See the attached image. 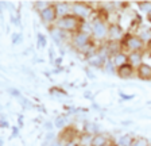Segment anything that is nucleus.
<instances>
[{
  "mask_svg": "<svg viewBox=\"0 0 151 146\" xmlns=\"http://www.w3.org/2000/svg\"><path fill=\"white\" fill-rule=\"evenodd\" d=\"M109 20L108 14L100 15L97 11L96 16L89 22V30L94 42H108V34H109Z\"/></svg>",
  "mask_w": 151,
  "mask_h": 146,
  "instance_id": "f257e3e1",
  "label": "nucleus"
},
{
  "mask_svg": "<svg viewBox=\"0 0 151 146\" xmlns=\"http://www.w3.org/2000/svg\"><path fill=\"white\" fill-rule=\"evenodd\" d=\"M88 22H84L81 18L76 16L74 14H66V15H62L58 18L57 20L54 29H57L58 31L63 33V34H70V35H74L77 33L82 31Z\"/></svg>",
  "mask_w": 151,
  "mask_h": 146,
  "instance_id": "f03ea898",
  "label": "nucleus"
},
{
  "mask_svg": "<svg viewBox=\"0 0 151 146\" xmlns=\"http://www.w3.org/2000/svg\"><path fill=\"white\" fill-rule=\"evenodd\" d=\"M146 46L147 43L136 33L132 31H127L120 41V50L127 54L134 53V51H146Z\"/></svg>",
  "mask_w": 151,
  "mask_h": 146,
  "instance_id": "7ed1b4c3",
  "label": "nucleus"
},
{
  "mask_svg": "<svg viewBox=\"0 0 151 146\" xmlns=\"http://www.w3.org/2000/svg\"><path fill=\"white\" fill-rule=\"evenodd\" d=\"M70 12L81 18L84 22H91L96 16L97 10L88 1H73L70 3Z\"/></svg>",
  "mask_w": 151,
  "mask_h": 146,
  "instance_id": "20e7f679",
  "label": "nucleus"
},
{
  "mask_svg": "<svg viewBox=\"0 0 151 146\" xmlns=\"http://www.w3.org/2000/svg\"><path fill=\"white\" fill-rule=\"evenodd\" d=\"M39 18H41V22L46 26L47 29H54L57 20L60 18V12H58V7L57 3H49L43 10L39 12Z\"/></svg>",
  "mask_w": 151,
  "mask_h": 146,
  "instance_id": "39448f33",
  "label": "nucleus"
},
{
  "mask_svg": "<svg viewBox=\"0 0 151 146\" xmlns=\"http://www.w3.org/2000/svg\"><path fill=\"white\" fill-rule=\"evenodd\" d=\"M127 31H124L123 26L117 22L109 23V34H108V42H120Z\"/></svg>",
  "mask_w": 151,
  "mask_h": 146,
  "instance_id": "423d86ee",
  "label": "nucleus"
},
{
  "mask_svg": "<svg viewBox=\"0 0 151 146\" xmlns=\"http://www.w3.org/2000/svg\"><path fill=\"white\" fill-rule=\"evenodd\" d=\"M107 61L108 60L104 57L100 51L93 50L92 53L86 54V62H88L91 66L100 68V69H103V68H105V64H107Z\"/></svg>",
  "mask_w": 151,
  "mask_h": 146,
  "instance_id": "0eeeda50",
  "label": "nucleus"
},
{
  "mask_svg": "<svg viewBox=\"0 0 151 146\" xmlns=\"http://www.w3.org/2000/svg\"><path fill=\"white\" fill-rule=\"evenodd\" d=\"M113 141L103 133H96L91 137L89 146H112Z\"/></svg>",
  "mask_w": 151,
  "mask_h": 146,
  "instance_id": "6e6552de",
  "label": "nucleus"
},
{
  "mask_svg": "<svg viewBox=\"0 0 151 146\" xmlns=\"http://www.w3.org/2000/svg\"><path fill=\"white\" fill-rule=\"evenodd\" d=\"M115 73L117 74V77L127 80V79H132L134 76H136V69L134 66H131L129 64H124V65L117 68Z\"/></svg>",
  "mask_w": 151,
  "mask_h": 146,
  "instance_id": "1a4fd4ad",
  "label": "nucleus"
},
{
  "mask_svg": "<svg viewBox=\"0 0 151 146\" xmlns=\"http://www.w3.org/2000/svg\"><path fill=\"white\" fill-rule=\"evenodd\" d=\"M109 60L113 64V66L117 69V68L124 65V64H128V54L120 50V51H116L115 54H112L109 57Z\"/></svg>",
  "mask_w": 151,
  "mask_h": 146,
  "instance_id": "9d476101",
  "label": "nucleus"
},
{
  "mask_svg": "<svg viewBox=\"0 0 151 146\" xmlns=\"http://www.w3.org/2000/svg\"><path fill=\"white\" fill-rule=\"evenodd\" d=\"M136 77L142 81H151V65L148 64H142L136 69Z\"/></svg>",
  "mask_w": 151,
  "mask_h": 146,
  "instance_id": "9b49d317",
  "label": "nucleus"
},
{
  "mask_svg": "<svg viewBox=\"0 0 151 146\" xmlns=\"http://www.w3.org/2000/svg\"><path fill=\"white\" fill-rule=\"evenodd\" d=\"M143 57H145V51H134V53H129L128 54V64L131 66L135 68V69H138L142 64H145Z\"/></svg>",
  "mask_w": 151,
  "mask_h": 146,
  "instance_id": "f8f14e48",
  "label": "nucleus"
},
{
  "mask_svg": "<svg viewBox=\"0 0 151 146\" xmlns=\"http://www.w3.org/2000/svg\"><path fill=\"white\" fill-rule=\"evenodd\" d=\"M129 146H151V143L146 137H134Z\"/></svg>",
  "mask_w": 151,
  "mask_h": 146,
  "instance_id": "ddd939ff",
  "label": "nucleus"
},
{
  "mask_svg": "<svg viewBox=\"0 0 151 146\" xmlns=\"http://www.w3.org/2000/svg\"><path fill=\"white\" fill-rule=\"evenodd\" d=\"M132 138H134V137H131V135H123V137H120L117 141H115L113 143L116 146H129L132 142Z\"/></svg>",
  "mask_w": 151,
  "mask_h": 146,
  "instance_id": "4468645a",
  "label": "nucleus"
},
{
  "mask_svg": "<svg viewBox=\"0 0 151 146\" xmlns=\"http://www.w3.org/2000/svg\"><path fill=\"white\" fill-rule=\"evenodd\" d=\"M65 123H66V118L63 116H58L55 119V126L57 127H60V129H62V127H65Z\"/></svg>",
  "mask_w": 151,
  "mask_h": 146,
  "instance_id": "2eb2a0df",
  "label": "nucleus"
},
{
  "mask_svg": "<svg viewBox=\"0 0 151 146\" xmlns=\"http://www.w3.org/2000/svg\"><path fill=\"white\" fill-rule=\"evenodd\" d=\"M38 46L39 48H45L46 46V37L42 34H38Z\"/></svg>",
  "mask_w": 151,
  "mask_h": 146,
  "instance_id": "dca6fc26",
  "label": "nucleus"
},
{
  "mask_svg": "<svg viewBox=\"0 0 151 146\" xmlns=\"http://www.w3.org/2000/svg\"><path fill=\"white\" fill-rule=\"evenodd\" d=\"M146 51H148V56L151 58V41L147 42V46H146Z\"/></svg>",
  "mask_w": 151,
  "mask_h": 146,
  "instance_id": "f3484780",
  "label": "nucleus"
},
{
  "mask_svg": "<svg viewBox=\"0 0 151 146\" xmlns=\"http://www.w3.org/2000/svg\"><path fill=\"white\" fill-rule=\"evenodd\" d=\"M120 96H122V99H132L134 96H126V93H122L120 92Z\"/></svg>",
  "mask_w": 151,
  "mask_h": 146,
  "instance_id": "a211bd4d",
  "label": "nucleus"
},
{
  "mask_svg": "<svg viewBox=\"0 0 151 146\" xmlns=\"http://www.w3.org/2000/svg\"><path fill=\"white\" fill-rule=\"evenodd\" d=\"M147 19H148V22L151 23V12H148V14H147Z\"/></svg>",
  "mask_w": 151,
  "mask_h": 146,
  "instance_id": "6ab92c4d",
  "label": "nucleus"
},
{
  "mask_svg": "<svg viewBox=\"0 0 151 146\" xmlns=\"http://www.w3.org/2000/svg\"><path fill=\"white\" fill-rule=\"evenodd\" d=\"M112 146H116V145H115V143H112Z\"/></svg>",
  "mask_w": 151,
  "mask_h": 146,
  "instance_id": "aec40b11",
  "label": "nucleus"
}]
</instances>
